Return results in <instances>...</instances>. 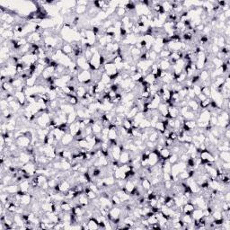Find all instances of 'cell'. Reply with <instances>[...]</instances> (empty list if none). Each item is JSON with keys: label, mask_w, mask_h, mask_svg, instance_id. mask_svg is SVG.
Instances as JSON below:
<instances>
[{"label": "cell", "mask_w": 230, "mask_h": 230, "mask_svg": "<svg viewBox=\"0 0 230 230\" xmlns=\"http://www.w3.org/2000/svg\"><path fill=\"white\" fill-rule=\"evenodd\" d=\"M119 137L118 134V130L117 128L116 129H109V133H108V139L110 140H117Z\"/></svg>", "instance_id": "cb8c5ba5"}, {"label": "cell", "mask_w": 230, "mask_h": 230, "mask_svg": "<svg viewBox=\"0 0 230 230\" xmlns=\"http://www.w3.org/2000/svg\"><path fill=\"white\" fill-rule=\"evenodd\" d=\"M157 79V77L155 75H153L152 73H149V74H147V76H144V82L147 83L148 85L154 84V83L156 82Z\"/></svg>", "instance_id": "7402d4cb"}, {"label": "cell", "mask_w": 230, "mask_h": 230, "mask_svg": "<svg viewBox=\"0 0 230 230\" xmlns=\"http://www.w3.org/2000/svg\"><path fill=\"white\" fill-rule=\"evenodd\" d=\"M136 188V184L134 183V182L131 180V179H127L126 180V183H125V186H124L123 190L124 192H126L127 193L130 194L133 190Z\"/></svg>", "instance_id": "30bf717a"}, {"label": "cell", "mask_w": 230, "mask_h": 230, "mask_svg": "<svg viewBox=\"0 0 230 230\" xmlns=\"http://www.w3.org/2000/svg\"><path fill=\"white\" fill-rule=\"evenodd\" d=\"M77 201H78V204L83 207H87L90 204V200L87 197V195L86 194V193H82L77 196Z\"/></svg>", "instance_id": "ba28073f"}, {"label": "cell", "mask_w": 230, "mask_h": 230, "mask_svg": "<svg viewBox=\"0 0 230 230\" xmlns=\"http://www.w3.org/2000/svg\"><path fill=\"white\" fill-rule=\"evenodd\" d=\"M187 106L189 107L194 112H197L200 110V104H199V102L197 100V98H194V99H192V100H189L187 102Z\"/></svg>", "instance_id": "5bb4252c"}, {"label": "cell", "mask_w": 230, "mask_h": 230, "mask_svg": "<svg viewBox=\"0 0 230 230\" xmlns=\"http://www.w3.org/2000/svg\"><path fill=\"white\" fill-rule=\"evenodd\" d=\"M87 93V90L85 85H79L76 89V96L78 99H81L82 97H84Z\"/></svg>", "instance_id": "9a60e30c"}, {"label": "cell", "mask_w": 230, "mask_h": 230, "mask_svg": "<svg viewBox=\"0 0 230 230\" xmlns=\"http://www.w3.org/2000/svg\"><path fill=\"white\" fill-rule=\"evenodd\" d=\"M140 185L142 186V188L147 192V190H149L151 187H152V184H151V181L149 178L147 177H144L141 179V182H140Z\"/></svg>", "instance_id": "ffe728a7"}, {"label": "cell", "mask_w": 230, "mask_h": 230, "mask_svg": "<svg viewBox=\"0 0 230 230\" xmlns=\"http://www.w3.org/2000/svg\"><path fill=\"white\" fill-rule=\"evenodd\" d=\"M121 215H122V210L118 207V206H112L109 212H108V215H107V218L110 220V221H112L114 219H117V218H121Z\"/></svg>", "instance_id": "3957f363"}, {"label": "cell", "mask_w": 230, "mask_h": 230, "mask_svg": "<svg viewBox=\"0 0 230 230\" xmlns=\"http://www.w3.org/2000/svg\"><path fill=\"white\" fill-rule=\"evenodd\" d=\"M77 119L78 118H77V115H76V111H73V112H71L69 114H67V123L68 124H71L73 123V122H75Z\"/></svg>", "instance_id": "4316f807"}, {"label": "cell", "mask_w": 230, "mask_h": 230, "mask_svg": "<svg viewBox=\"0 0 230 230\" xmlns=\"http://www.w3.org/2000/svg\"><path fill=\"white\" fill-rule=\"evenodd\" d=\"M20 201H21V204H22L23 207H27L33 201V195L30 194L29 193H26L21 197Z\"/></svg>", "instance_id": "9c48e42d"}, {"label": "cell", "mask_w": 230, "mask_h": 230, "mask_svg": "<svg viewBox=\"0 0 230 230\" xmlns=\"http://www.w3.org/2000/svg\"><path fill=\"white\" fill-rule=\"evenodd\" d=\"M192 89H193V91L194 92L196 97H197L199 94H201V87H200V85H198V84L193 85V86L192 87Z\"/></svg>", "instance_id": "e575fe53"}, {"label": "cell", "mask_w": 230, "mask_h": 230, "mask_svg": "<svg viewBox=\"0 0 230 230\" xmlns=\"http://www.w3.org/2000/svg\"><path fill=\"white\" fill-rule=\"evenodd\" d=\"M78 82L81 85H90L92 84V71L91 70H82L78 76H76Z\"/></svg>", "instance_id": "6da1fadb"}, {"label": "cell", "mask_w": 230, "mask_h": 230, "mask_svg": "<svg viewBox=\"0 0 230 230\" xmlns=\"http://www.w3.org/2000/svg\"><path fill=\"white\" fill-rule=\"evenodd\" d=\"M103 128H104V126H103V123H102V121L101 120L96 121L94 123L92 124L93 134L94 135H99V134H101V131H102Z\"/></svg>", "instance_id": "7c38bea8"}, {"label": "cell", "mask_w": 230, "mask_h": 230, "mask_svg": "<svg viewBox=\"0 0 230 230\" xmlns=\"http://www.w3.org/2000/svg\"><path fill=\"white\" fill-rule=\"evenodd\" d=\"M119 162L121 165H126V164H130L131 162V157H130V152L128 150L122 151L121 157L119 158Z\"/></svg>", "instance_id": "52a82bcc"}, {"label": "cell", "mask_w": 230, "mask_h": 230, "mask_svg": "<svg viewBox=\"0 0 230 230\" xmlns=\"http://www.w3.org/2000/svg\"><path fill=\"white\" fill-rule=\"evenodd\" d=\"M16 143L17 144V146L19 147L20 149H25L26 147H28L30 145H31V142H32V139L30 137H28L27 135H23L21 137H19L17 139L15 140Z\"/></svg>", "instance_id": "7a4b0ae2"}, {"label": "cell", "mask_w": 230, "mask_h": 230, "mask_svg": "<svg viewBox=\"0 0 230 230\" xmlns=\"http://www.w3.org/2000/svg\"><path fill=\"white\" fill-rule=\"evenodd\" d=\"M111 201L113 206H120L122 204L120 197L117 194H115V193L111 194Z\"/></svg>", "instance_id": "83f0119b"}, {"label": "cell", "mask_w": 230, "mask_h": 230, "mask_svg": "<svg viewBox=\"0 0 230 230\" xmlns=\"http://www.w3.org/2000/svg\"><path fill=\"white\" fill-rule=\"evenodd\" d=\"M76 66L81 69V70H90V67H89L88 60L86 58V57L84 55L78 57L76 60Z\"/></svg>", "instance_id": "277c9868"}, {"label": "cell", "mask_w": 230, "mask_h": 230, "mask_svg": "<svg viewBox=\"0 0 230 230\" xmlns=\"http://www.w3.org/2000/svg\"><path fill=\"white\" fill-rule=\"evenodd\" d=\"M74 140H75V137L72 136L69 132H67V133H65L62 140H60V144L62 146H64L65 147H70Z\"/></svg>", "instance_id": "8992f818"}, {"label": "cell", "mask_w": 230, "mask_h": 230, "mask_svg": "<svg viewBox=\"0 0 230 230\" xmlns=\"http://www.w3.org/2000/svg\"><path fill=\"white\" fill-rule=\"evenodd\" d=\"M61 51H62V52L65 54V55L69 56V55H71V54L73 53L74 49H73V46H72L71 43L64 42V44H63V46H62V48H61Z\"/></svg>", "instance_id": "ac0fdd59"}, {"label": "cell", "mask_w": 230, "mask_h": 230, "mask_svg": "<svg viewBox=\"0 0 230 230\" xmlns=\"http://www.w3.org/2000/svg\"><path fill=\"white\" fill-rule=\"evenodd\" d=\"M211 103V98H207L205 101H202V102H200L199 104H200V109H207L208 107L210 106Z\"/></svg>", "instance_id": "836d02e7"}, {"label": "cell", "mask_w": 230, "mask_h": 230, "mask_svg": "<svg viewBox=\"0 0 230 230\" xmlns=\"http://www.w3.org/2000/svg\"><path fill=\"white\" fill-rule=\"evenodd\" d=\"M192 217L193 218L194 220H198V219H200V218L204 217L203 210H201V209H200V208H195L194 211L192 212Z\"/></svg>", "instance_id": "44dd1931"}, {"label": "cell", "mask_w": 230, "mask_h": 230, "mask_svg": "<svg viewBox=\"0 0 230 230\" xmlns=\"http://www.w3.org/2000/svg\"><path fill=\"white\" fill-rule=\"evenodd\" d=\"M145 118H146V117H145V113H144L143 111H139V112L136 114V116L132 119V121H133L134 122H136V123L140 124Z\"/></svg>", "instance_id": "f1b7e54d"}, {"label": "cell", "mask_w": 230, "mask_h": 230, "mask_svg": "<svg viewBox=\"0 0 230 230\" xmlns=\"http://www.w3.org/2000/svg\"><path fill=\"white\" fill-rule=\"evenodd\" d=\"M201 93L203 94H205L207 97L211 98V88L210 87H201Z\"/></svg>", "instance_id": "d590c367"}, {"label": "cell", "mask_w": 230, "mask_h": 230, "mask_svg": "<svg viewBox=\"0 0 230 230\" xmlns=\"http://www.w3.org/2000/svg\"><path fill=\"white\" fill-rule=\"evenodd\" d=\"M100 81L102 83H104V85H107V84H110L111 83V77L107 75L105 72H104L101 76V78H100Z\"/></svg>", "instance_id": "1f68e13d"}, {"label": "cell", "mask_w": 230, "mask_h": 230, "mask_svg": "<svg viewBox=\"0 0 230 230\" xmlns=\"http://www.w3.org/2000/svg\"><path fill=\"white\" fill-rule=\"evenodd\" d=\"M87 5H77L75 7V13L76 15H85L87 12Z\"/></svg>", "instance_id": "d4e9b609"}, {"label": "cell", "mask_w": 230, "mask_h": 230, "mask_svg": "<svg viewBox=\"0 0 230 230\" xmlns=\"http://www.w3.org/2000/svg\"><path fill=\"white\" fill-rule=\"evenodd\" d=\"M171 165H174V164H176L177 162L179 161V155L178 154H175V153H172V155L170 156V157L167 160Z\"/></svg>", "instance_id": "d6a6232c"}, {"label": "cell", "mask_w": 230, "mask_h": 230, "mask_svg": "<svg viewBox=\"0 0 230 230\" xmlns=\"http://www.w3.org/2000/svg\"><path fill=\"white\" fill-rule=\"evenodd\" d=\"M159 155L161 159L164 160H168V158L170 157V156L172 155V152H171V149L170 148H167V147H164L161 151H159Z\"/></svg>", "instance_id": "d6986e66"}, {"label": "cell", "mask_w": 230, "mask_h": 230, "mask_svg": "<svg viewBox=\"0 0 230 230\" xmlns=\"http://www.w3.org/2000/svg\"><path fill=\"white\" fill-rule=\"evenodd\" d=\"M132 123H133V121L131 119H128V118H125L122 122V127L126 130H129L130 129H132Z\"/></svg>", "instance_id": "f546056e"}, {"label": "cell", "mask_w": 230, "mask_h": 230, "mask_svg": "<svg viewBox=\"0 0 230 230\" xmlns=\"http://www.w3.org/2000/svg\"><path fill=\"white\" fill-rule=\"evenodd\" d=\"M15 96H16V99L18 101V103L21 104V106L23 108L25 107V105L27 104V96L25 93L23 91H16Z\"/></svg>", "instance_id": "5b68a950"}, {"label": "cell", "mask_w": 230, "mask_h": 230, "mask_svg": "<svg viewBox=\"0 0 230 230\" xmlns=\"http://www.w3.org/2000/svg\"><path fill=\"white\" fill-rule=\"evenodd\" d=\"M81 129H80V125H79V122H78V121L76 120L75 122H73V123H71L69 125V132L70 133L72 136H76V133L80 130Z\"/></svg>", "instance_id": "8fae6325"}, {"label": "cell", "mask_w": 230, "mask_h": 230, "mask_svg": "<svg viewBox=\"0 0 230 230\" xmlns=\"http://www.w3.org/2000/svg\"><path fill=\"white\" fill-rule=\"evenodd\" d=\"M148 128H151V123H150V121L147 118H145L140 123V129H148Z\"/></svg>", "instance_id": "4dcf8cb0"}, {"label": "cell", "mask_w": 230, "mask_h": 230, "mask_svg": "<svg viewBox=\"0 0 230 230\" xmlns=\"http://www.w3.org/2000/svg\"><path fill=\"white\" fill-rule=\"evenodd\" d=\"M127 15V10L125 9V7L122 6H118L116 8V16L119 19H122Z\"/></svg>", "instance_id": "484cf974"}, {"label": "cell", "mask_w": 230, "mask_h": 230, "mask_svg": "<svg viewBox=\"0 0 230 230\" xmlns=\"http://www.w3.org/2000/svg\"><path fill=\"white\" fill-rule=\"evenodd\" d=\"M218 157L222 162H230L229 151H220V152H218Z\"/></svg>", "instance_id": "603a6c76"}, {"label": "cell", "mask_w": 230, "mask_h": 230, "mask_svg": "<svg viewBox=\"0 0 230 230\" xmlns=\"http://www.w3.org/2000/svg\"><path fill=\"white\" fill-rule=\"evenodd\" d=\"M87 227H88V229L91 230H95L99 228L98 221L94 217H92L87 219Z\"/></svg>", "instance_id": "2e32d148"}, {"label": "cell", "mask_w": 230, "mask_h": 230, "mask_svg": "<svg viewBox=\"0 0 230 230\" xmlns=\"http://www.w3.org/2000/svg\"><path fill=\"white\" fill-rule=\"evenodd\" d=\"M196 98H197L198 102L200 103V102H202V101H205V100H206L207 98H209V97H207V96H206L205 94H203L201 93V94H199V95H198V96H197Z\"/></svg>", "instance_id": "74e56055"}, {"label": "cell", "mask_w": 230, "mask_h": 230, "mask_svg": "<svg viewBox=\"0 0 230 230\" xmlns=\"http://www.w3.org/2000/svg\"><path fill=\"white\" fill-rule=\"evenodd\" d=\"M196 208L194 205L191 202V201H188L186 202L183 206H182V211H183V214H191L192 215V212L194 211V209Z\"/></svg>", "instance_id": "e0dca14e"}, {"label": "cell", "mask_w": 230, "mask_h": 230, "mask_svg": "<svg viewBox=\"0 0 230 230\" xmlns=\"http://www.w3.org/2000/svg\"><path fill=\"white\" fill-rule=\"evenodd\" d=\"M31 157H32V156H30V155L25 151V149L23 150V151H20L19 159H20V162H21V164H22L23 165H25V164H27L28 162L31 161Z\"/></svg>", "instance_id": "4fadbf2b"}, {"label": "cell", "mask_w": 230, "mask_h": 230, "mask_svg": "<svg viewBox=\"0 0 230 230\" xmlns=\"http://www.w3.org/2000/svg\"><path fill=\"white\" fill-rule=\"evenodd\" d=\"M0 107H1V111H4V110L9 108V103L5 99H1V101H0Z\"/></svg>", "instance_id": "8d00e7d4"}]
</instances>
